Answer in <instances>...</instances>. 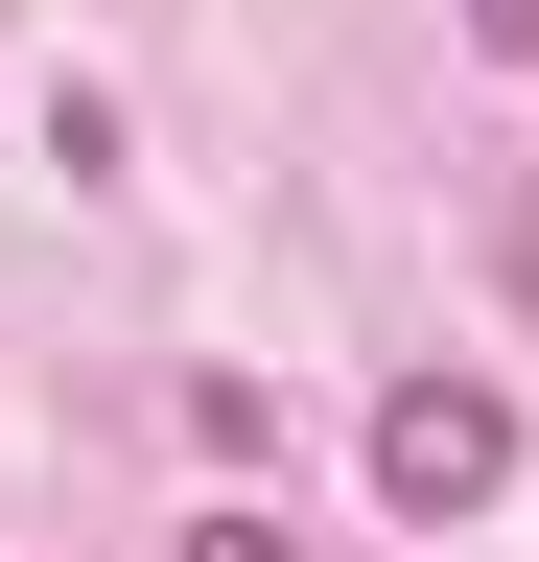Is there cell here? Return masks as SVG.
<instances>
[{
    "instance_id": "3",
    "label": "cell",
    "mask_w": 539,
    "mask_h": 562,
    "mask_svg": "<svg viewBox=\"0 0 539 562\" xmlns=\"http://www.w3.org/2000/svg\"><path fill=\"white\" fill-rule=\"evenodd\" d=\"M469 47H493V70H539V0H469Z\"/></svg>"
},
{
    "instance_id": "1",
    "label": "cell",
    "mask_w": 539,
    "mask_h": 562,
    "mask_svg": "<svg viewBox=\"0 0 539 562\" xmlns=\"http://www.w3.org/2000/svg\"><path fill=\"white\" fill-rule=\"evenodd\" d=\"M375 492H398L423 539L493 516V492H516V398H493V375H398V398H375Z\"/></svg>"
},
{
    "instance_id": "2",
    "label": "cell",
    "mask_w": 539,
    "mask_h": 562,
    "mask_svg": "<svg viewBox=\"0 0 539 562\" xmlns=\"http://www.w3.org/2000/svg\"><path fill=\"white\" fill-rule=\"evenodd\" d=\"M188 562H305V539L282 516H188Z\"/></svg>"
}]
</instances>
